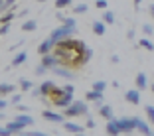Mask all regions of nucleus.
<instances>
[{
  "label": "nucleus",
  "mask_w": 154,
  "mask_h": 136,
  "mask_svg": "<svg viewBox=\"0 0 154 136\" xmlns=\"http://www.w3.org/2000/svg\"><path fill=\"white\" fill-rule=\"evenodd\" d=\"M75 136H85V134H83V132H79V134H75Z\"/></svg>",
  "instance_id": "54"
},
{
  "label": "nucleus",
  "mask_w": 154,
  "mask_h": 136,
  "mask_svg": "<svg viewBox=\"0 0 154 136\" xmlns=\"http://www.w3.org/2000/svg\"><path fill=\"white\" fill-rule=\"evenodd\" d=\"M0 118H2V113H0Z\"/></svg>",
  "instance_id": "57"
},
{
  "label": "nucleus",
  "mask_w": 154,
  "mask_h": 136,
  "mask_svg": "<svg viewBox=\"0 0 154 136\" xmlns=\"http://www.w3.org/2000/svg\"><path fill=\"white\" fill-rule=\"evenodd\" d=\"M71 103H73V95H69V93H65V95H61V97L51 101V104H54L55 109H65V107H69Z\"/></svg>",
  "instance_id": "6"
},
{
  "label": "nucleus",
  "mask_w": 154,
  "mask_h": 136,
  "mask_svg": "<svg viewBox=\"0 0 154 136\" xmlns=\"http://www.w3.org/2000/svg\"><path fill=\"white\" fill-rule=\"evenodd\" d=\"M48 71H50V69L45 67L44 63H38V65H36V75H40V77H42V75H45Z\"/></svg>",
  "instance_id": "33"
},
{
  "label": "nucleus",
  "mask_w": 154,
  "mask_h": 136,
  "mask_svg": "<svg viewBox=\"0 0 154 136\" xmlns=\"http://www.w3.org/2000/svg\"><path fill=\"white\" fill-rule=\"evenodd\" d=\"M127 38H128V40H134V30H128V32H127Z\"/></svg>",
  "instance_id": "47"
},
{
  "label": "nucleus",
  "mask_w": 154,
  "mask_h": 136,
  "mask_svg": "<svg viewBox=\"0 0 154 136\" xmlns=\"http://www.w3.org/2000/svg\"><path fill=\"white\" fill-rule=\"evenodd\" d=\"M132 2H134V6H136V10H138V6L142 4V0H132Z\"/></svg>",
  "instance_id": "51"
},
{
  "label": "nucleus",
  "mask_w": 154,
  "mask_h": 136,
  "mask_svg": "<svg viewBox=\"0 0 154 136\" xmlns=\"http://www.w3.org/2000/svg\"><path fill=\"white\" fill-rule=\"evenodd\" d=\"M38 2H48V0H38Z\"/></svg>",
  "instance_id": "56"
},
{
  "label": "nucleus",
  "mask_w": 154,
  "mask_h": 136,
  "mask_svg": "<svg viewBox=\"0 0 154 136\" xmlns=\"http://www.w3.org/2000/svg\"><path fill=\"white\" fill-rule=\"evenodd\" d=\"M16 0H4V12H8V8H14Z\"/></svg>",
  "instance_id": "38"
},
{
  "label": "nucleus",
  "mask_w": 154,
  "mask_h": 136,
  "mask_svg": "<svg viewBox=\"0 0 154 136\" xmlns=\"http://www.w3.org/2000/svg\"><path fill=\"white\" fill-rule=\"evenodd\" d=\"M103 22L107 24V26L115 24V14L111 12V10H103Z\"/></svg>",
  "instance_id": "28"
},
{
  "label": "nucleus",
  "mask_w": 154,
  "mask_h": 136,
  "mask_svg": "<svg viewBox=\"0 0 154 136\" xmlns=\"http://www.w3.org/2000/svg\"><path fill=\"white\" fill-rule=\"evenodd\" d=\"M105 32H107V24H105L103 20L93 22V34H95V36H105Z\"/></svg>",
  "instance_id": "18"
},
{
  "label": "nucleus",
  "mask_w": 154,
  "mask_h": 136,
  "mask_svg": "<svg viewBox=\"0 0 154 136\" xmlns=\"http://www.w3.org/2000/svg\"><path fill=\"white\" fill-rule=\"evenodd\" d=\"M75 32H77V28H67V26H63V24H61V26H57L55 30H51L50 38L55 41V44H57V41L65 40V38H71Z\"/></svg>",
  "instance_id": "2"
},
{
  "label": "nucleus",
  "mask_w": 154,
  "mask_h": 136,
  "mask_svg": "<svg viewBox=\"0 0 154 136\" xmlns=\"http://www.w3.org/2000/svg\"><path fill=\"white\" fill-rule=\"evenodd\" d=\"M61 24H63V26H67V28H77V22H75V18H65Z\"/></svg>",
  "instance_id": "35"
},
{
  "label": "nucleus",
  "mask_w": 154,
  "mask_h": 136,
  "mask_svg": "<svg viewBox=\"0 0 154 136\" xmlns=\"http://www.w3.org/2000/svg\"><path fill=\"white\" fill-rule=\"evenodd\" d=\"M26 59H28V53L26 51H20V53H16L14 59L10 61V67H20L22 63H26Z\"/></svg>",
  "instance_id": "16"
},
{
  "label": "nucleus",
  "mask_w": 154,
  "mask_h": 136,
  "mask_svg": "<svg viewBox=\"0 0 154 136\" xmlns=\"http://www.w3.org/2000/svg\"><path fill=\"white\" fill-rule=\"evenodd\" d=\"M0 136H14V134H12V132H10L6 126H0Z\"/></svg>",
  "instance_id": "41"
},
{
  "label": "nucleus",
  "mask_w": 154,
  "mask_h": 136,
  "mask_svg": "<svg viewBox=\"0 0 154 136\" xmlns=\"http://www.w3.org/2000/svg\"><path fill=\"white\" fill-rule=\"evenodd\" d=\"M20 101H22V95H20V93H12V95H10V104H18Z\"/></svg>",
  "instance_id": "34"
},
{
  "label": "nucleus",
  "mask_w": 154,
  "mask_h": 136,
  "mask_svg": "<svg viewBox=\"0 0 154 136\" xmlns=\"http://www.w3.org/2000/svg\"><path fill=\"white\" fill-rule=\"evenodd\" d=\"M136 45H138V47H142V50H146V51H150V53L154 51V44L150 41V38H148V36L142 38V40H138V44H136Z\"/></svg>",
  "instance_id": "21"
},
{
  "label": "nucleus",
  "mask_w": 154,
  "mask_h": 136,
  "mask_svg": "<svg viewBox=\"0 0 154 136\" xmlns=\"http://www.w3.org/2000/svg\"><path fill=\"white\" fill-rule=\"evenodd\" d=\"M119 61H121V59H119V55H111V63H115V65H117Z\"/></svg>",
  "instance_id": "46"
},
{
  "label": "nucleus",
  "mask_w": 154,
  "mask_h": 136,
  "mask_svg": "<svg viewBox=\"0 0 154 136\" xmlns=\"http://www.w3.org/2000/svg\"><path fill=\"white\" fill-rule=\"evenodd\" d=\"M134 83H136V89L138 91H146L150 87V83H148V77H146V73H136V79H134Z\"/></svg>",
  "instance_id": "13"
},
{
  "label": "nucleus",
  "mask_w": 154,
  "mask_h": 136,
  "mask_svg": "<svg viewBox=\"0 0 154 136\" xmlns=\"http://www.w3.org/2000/svg\"><path fill=\"white\" fill-rule=\"evenodd\" d=\"M14 136H28L26 132H20V134H14Z\"/></svg>",
  "instance_id": "53"
},
{
  "label": "nucleus",
  "mask_w": 154,
  "mask_h": 136,
  "mask_svg": "<svg viewBox=\"0 0 154 136\" xmlns=\"http://www.w3.org/2000/svg\"><path fill=\"white\" fill-rule=\"evenodd\" d=\"M148 136H154V130H152V132H150V134H148Z\"/></svg>",
  "instance_id": "55"
},
{
  "label": "nucleus",
  "mask_w": 154,
  "mask_h": 136,
  "mask_svg": "<svg viewBox=\"0 0 154 136\" xmlns=\"http://www.w3.org/2000/svg\"><path fill=\"white\" fill-rule=\"evenodd\" d=\"M6 128H8L12 134H20V132H24V126H22V124H18L16 120H10V122L6 124Z\"/></svg>",
  "instance_id": "22"
},
{
  "label": "nucleus",
  "mask_w": 154,
  "mask_h": 136,
  "mask_svg": "<svg viewBox=\"0 0 154 136\" xmlns=\"http://www.w3.org/2000/svg\"><path fill=\"white\" fill-rule=\"evenodd\" d=\"M55 18H57L59 22H63V20H65V16H63V14H61V12H57V14H55Z\"/></svg>",
  "instance_id": "48"
},
{
  "label": "nucleus",
  "mask_w": 154,
  "mask_h": 136,
  "mask_svg": "<svg viewBox=\"0 0 154 136\" xmlns=\"http://www.w3.org/2000/svg\"><path fill=\"white\" fill-rule=\"evenodd\" d=\"M97 109H99V114L105 118V120H111V118H115V114H113V107H111V104L97 103Z\"/></svg>",
  "instance_id": "12"
},
{
  "label": "nucleus",
  "mask_w": 154,
  "mask_h": 136,
  "mask_svg": "<svg viewBox=\"0 0 154 136\" xmlns=\"http://www.w3.org/2000/svg\"><path fill=\"white\" fill-rule=\"evenodd\" d=\"M91 57H93V50H91V47H85V51H83L81 53V61H79V65H85V63H89L91 61Z\"/></svg>",
  "instance_id": "23"
},
{
  "label": "nucleus",
  "mask_w": 154,
  "mask_h": 136,
  "mask_svg": "<svg viewBox=\"0 0 154 136\" xmlns=\"http://www.w3.org/2000/svg\"><path fill=\"white\" fill-rule=\"evenodd\" d=\"M32 95H34V97H42V93H40V89H34V91H32Z\"/></svg>",
  "instance_id": "49"
},
{
  "label": "nucleus",
  "mask_w": 154,
  "mask_h": 136,
  "mask_svg": "<svg viewBox=\"0 0 154 136\" xmlns=\"http://www.w3.org/2000/svg\"><path fill=\"white\" fill-rule=\"evenodd\" d=\"M42 116H44L45 120H50V122H57V124L65 120V114L55 113V110H44V113H42Z\"/></svg>",
  "instance_id": "8"
},
{
  "label": "nucleus",
  "mask_w": 154,
  "mask_h": 136,
  "mask_svg": "<svg viewBox=\"0 0 154 136\" xmlns=\"http://www.w3.org/2000/svg\"><path fill=\"white\" fill-rule=\"evenodd\" d=\"M148 12H150V16H152V20H154V4H150V8H148Z\"/></svg>",
  "instance_id": "50"
},
{
  "label": "nucleus",
  "mask_w": 154,
  "mask_h": 136,
  "mask_svg": "<svg viewBox=\"0 0 154 136\" xmlns=\"http://www.w3.org/2000/svg\"><path fill=\"white\" fill-rule=\"evenodd\" d=\"M36 28H38L36 20H26V22L22 24V32H34Z\"/></svg>",
  "instance_id": "27"
},
{
  "label": "nucleus",
  "mask_w": 154,
  "mask_h": 136,
  "mask_svg": "<svg viewBox=\"0 0 154 136\" xmlns=\"http://www.w3.org/2000/svg\"><path fill=\"white\" fill-rule=\"evenodd\" d=\"M63 114L67 118H75V116H87L89 114V104L85 101H73L69 107L63 109Z\"/></svg>",
  "instance_id": "1"
},
{
  "label": "nucleus",
  "mask_w": 154,
  "mask_h": 136,
  "mask_svg": "<svg viewBox=\"0 0 154 136\" xmlns=\"http://www.w3.org/2000/svg\"><path fill=\"white\" fill-rule=\"evenodd\" d=\"M85 128H89V130H91V128H95V120H93V118H91L89 114H87V122H85Z\"/></svg>",
  "instance_id": "39"
},
{
  "label": "nucleus",
  "mask_w": 154,
  "mask_h": 136,
  "mask_svg": "<svg viewBox=\"0 0 154 136\" xmlns=\"http://www.w3.org/2000/svg\"><path fill=\"white\" fill-rule=\"evenodd\" d=\"M51 71H54L57 77H63V79H67V81H73V79H75V73H73L67 65H57V67H54Z\"/></svg>",
  "instance_id": "5"
},
{
  "label": "nucleus",
  "mask_w": 154,
  "mask_h": 136,
  "mask_svg": "<svg viewBox=\"0 0 154 136\" xmlns=\"http://www.w3.org/2000/svg\"><path fill=\"white\" fill-rule=\"evenodd\" d=\"M105 130H107L109 136H121L122 132H121V126H119V118H111V120H107Z\"/></svg>",
  "instance_id": "7"
},
{
  "label": "nucleus",
  "mask_w": 154,
  "mask_h": 136,
  "mask_svg": "<svg viewBox=\"0 0 154 136\" xmlns=\"http://www.w3.org/2000/svg\"><path fill=\"white\" fill-rule=\"evenodd\" d=\"M150 91H152V93H154V81L150 83Z\"/></svg>",
  "instance_id": "52"
},
{
  "label": "nucleus",
  "mask_w": 154,
  "mask_h": 136,
  "mask_svg": "<svg viewBox=\"0 0 154 136\" xmlns=\"http://www.w3.org/2000/svg\"><path fill=\"white\" fill-rule=\"evenodd\" d=\"M54 87H55V83L48 79V81H44V83H42L40 87H38V89H40L42 97H50V93H51V89H54Z\"/></svg>",
  "instance_id": "17"
},
{
  "label": "nucleus",
  "mask_w": 154,
  "mask_h": 136,
  "mask_svg": "<svg viewBox=\"0 0 154 136\" xmlns=\"http://www.w3.org/2000/svg\"><path fill=\"white\" fill-rule=\"evenodd\" d=\"M61 95H65V89H63V87H54V89H51V93H50L51 101L57 99V97H61Z\"/></svg>",
  "instance_id": "30"
},
{
  "label": "nucleus",
  "mask_w": 154,
  "mask_h": 136,
  "mask_svg": "<svg viewBox=\"0 0 154 136\" xmlns=\"http://www.w3.org/2000/svg\"><path fill=\"white\" fill-rule=\"evenodd\" d=\"M16 107H18V109H20V113H28V107H26V104H16Z\"/></svg>",
  "instance_id": "45"
},
{
  "label": "nucleus",
  "mask_w": 154,
  "mask_h": 136,
  "mask_svg": "<svg viewBox=\"0 0 154 136\" xmlns=\"http://www.w3.org/2000/svg\"><path fill=\"white\" fill-rule=\"evenodd\" d=\"M144 113H146V118H148V122L154 124V107L152 104H146L144 107Z\"/></svg>",
  "instance_id": "31"
},
{
  "label": "nucleus",
  "mask_w": 154,
  "mask_h": 136,
  "mask_svg": "<svg viewBox=\"0 0 154 136\" xmlns=\"http://www.w3.org/2000/svg\"><path fill=\"white\" fill-rule=\"evenodd\" d=\"M91 89H93V91H97V93H105V89H107V81L99 79V81H95L93 85H91Z\"/></svg>",
  "instance_id": "26"
},
{
  "label": "nucleus",
  "mask_w": 154,
  "mask_h": 136,
  "mask_svg": "<svg viewBox=\"0 0 154 136\" xmlns=\"http://www.w3.org/2000/svg\"><path fill=\"white\" fill-rule=\"evenodd\" d=\"M63 89H65V93H69V95H73V93H75V87H73V85H65Z\"/></svg>",
  "instance_id": "42"
},
{
  "label": "nucleus",
  "mask_w": 154,
  "mask_h": 136,
  "mask_svg": "<svg viewBox=\"0 0 154 136\" xmlns=\"http://www.w3.org/2000/svg\"><path fill=\"white\" fill-rule=\"evenodd\" d=\"M142 32H144V36H152V34H154V28L150 26V24H144V26H142Z\"/></svg>",
  "instance_id": "37"
},
{
  "label": "nucleus",
  "mask_w": 154,
  "mask_h": 136,
  "mask_svg": "<svg viewBox=\"0 0 154 136\" xmlns=\"http://www.w3.org/2000/svg\"><path fill=\"white\" fill-rule=\"evenodd\" d=\"M134 126H136V132H140L142 136H148L150 132V126H148V122L146 120H142V118H138V116H134Z\"/></svg>",
  "instance_id": "11"
},
{
  "label": "nucleus",
  "mask_w": 154,
  "mask_h": 136,
  "mask_svg": "<svg viewBox=\"0 0 154 136\" xmlns=\"http://www.w3.org/2000/svg\"><path fill=\"white\" fill-rule=\"evenodd\" d=\"M125 101H127L128 104H138L140 103V91L138 89H128L127 93H125Z\"/></svg>",
  "instance_id": "10"
},
{
  "label": "nucleus",
  "mask_w": 154,
  "mask_h": 136,
  "mask_svg": "<svg viewBox=\"0 0 154 136\" xmlns=\"http://www.w3.org/2000/svg\"><path fill=\"white\" fill-rule=\"evenodd\" d=\"M87 10H89V6H87V4H77V6H73V14H85Z\"/></svg>",
  "instance_id": "32"
},
{
  "label": "nucleus",
  "mask_w": 154,
  "mask_h": 136,
  "mask_svg": "<svg viewBox=\"0 0 154 136\" xmlns=\"http://www.w3.org/2000/svg\"><path fill=\"white\" fill-rule=\"evenodd\" d=\"M95 6H97L99 10H107V8H109V2H107V0H97Z\"/></svg>",
  "instance_id": "36"
},
{
  "label": "nucleus",
  "mask_w": 154,
  "mask_h": 136,
  "mask_svg": "<svg viewBox=\"0 0 154 136\" xmlns=\"http://www.w3.org/2000/svg\"><path fill=\"white\" fill-rule=\"evenodd\" d=\"M14 91H16V85H12V83H0V97L12 95Z\"/></svg>",
  "instance_id": "20"
},
{
  "label": "nucleus",
  "mask_w": 154,
  "mask_h": 136,
  "mask_svg": "<svg viewBox=\"0 0 154 136\" xmlns=\"http://www.w3.org/2000/svg\"><path fill=\"white\" fill-rule=\"evenodd\" d=\"M55 47V41L51 40V38H48V40H44L40 45H38V53L40 55H45V53H51V50Z\"/></svg>",
  "instance_id": "9"
},
{
  "label": "nucleus",
  "mask_w": 154,
  "mask_h": 136,
  "mask_svg": "<svg viewBox=\"0 0 154 136\" xmlns=\"http://www.w3.org/2000/svg\"><path fill=\"white\" fill-rule=\"evenodd\" d=\"M63 128L65 132H69V134H79V132H83V126L77 122H71V120H65L63 122Z\"/></svg>",
  "instance_id": "15"
},
{
  "label": "nucleus",
  "mask_w": 154,
  "mask_h": 136,
  "mask_svg": "<svg viewBox=\"0 0 154 136\" xmlns=\"http://www.w3.org/2000/svg\"><path fill=\"white\" fill-rule=\"evenodd\" d=\"M73 4V0H55V10H65Z\"/></svg>",
  "instance_id": "29"
},
{
  "label": "nucleus",
  "mask_w": 154,
  "mask_h": 136,
  "mask_svg": "<svg viewBox=\"0 0 154 136\" xmlns=\"http://www.w3.org/2000/svg\"><path fill=\"white\" fill-rule=\"evenodd\" d=\"M16 18V12H12V10H8V12H4L2 16H0V24H10L12 20Z\"/></svg>",
  "instance_id": "25"
},
{
  "label": "nucleus",
  "mask_w": 154,
  "mask_h": 136,
  "mask_svg": "<svg viewBox=\"0 0 154 136\" xmlns=\"http://www.w3.org/2000/svg\"><path fill=\"white\" fill-rule=\"evenodd\" d=\"M8 30H10V24H2V26H0V36H6Z\"/></svg>",
  "instance_id": "40"
},
{
  "label": "nucleus",
  "mask_w": 154,
  "mask_h": 136,
  "mask_svg": "<svg viewBox=\"0 0 154 136\" xmlns=\"http://www.w3.org/2000/svg\"><path fill=\"white\" fill-rule=\"evenodd\" d=\"M14 120H16V122H18V124H22L24 128H26V126H32V124L36 122V120H34V118L30 116V114H28V113H22V114H18V116L14 118Z\"/></svg>",
  "instance_id": "14"
},
{
  "label": "nucleus",
  "mask_w": 154,
  "mask_h": 136,
  "mask_svg": "<svg viewBox=\"0 0 154 136\" xmlns=\"http://www.w3.org/2000/svg\"><path fill=\"white\" fill-rule=\"evenodd\" d=\"M18 85H20V89H22L24 93H26V91H30V89H34V83L30 81V79H26V77H20Z\"/></svg>",
  "instance_id": "24"
},
{
  "label": "nucleus",
  "mask_w": 154,
  "mask_h": 136,
  "mask_svg": "<svg viewBox=\"0 0 154 136\" xmlns=\"http://www.w3.org/2000/svg\"><path fill=\"white\" fill-rule=\"evenodd\" d=\"M8 104H10L8 101H4V99H0V113H2V110H4L6 107H8Z\"/></svg>",
  "instance_id": "43"
},
{
  "label": "nucleus",
  "mask_w": 154,
  "mask_h": 136,
  "mask_svg": "<svg viewBox=\"0 0 154 136\" xmlns=\"http://www.w3.org/2000/svg\"><path fill=\"white\" fill-rule=\"evenodd\" d=\"M85 101H93V103H103V93H97V91H87L85 93Z\"/></svg>",
  "instance_id": "19"
},
{
  "label": "nucleus",
  "mask_w": 154,
  "mask_h": 136,
  "mask_svg": "<svg viewBox=\"0 0 154 136\" xmlns=\"http://www.w3.org/2000/svg\"><path fill=\"white\" fill-rule=\"evenodd\" d=\"M119 126H121L122 134H132L136 130L134 126V116H121L119 118Z\"/></svg>",
  "instance_id": "3"
},
{
  "label": "nucleus",
  "mask_w": 154,
  "mask_h": 136,
  "mask_svg": "<svg viewBox=\"0 0 154 136\" xmlns=\"http://www.w3.org/2000/svg\"><path fill=\"white\" fill-rule=\"evenodd\" d=\"M26 132V130H24ZM28 136H48V134H44V132H26Z\"/></svg>",
  "instance_id": "44"
},
{
  "label": "nucleus",
  "mask_w": 154,
  "mask_h": 136,
  "mask_svg": "<svg viewBox=\"0 0 154 136\" xmlns=\"http://www.w3.org/2000/svg\"><path fill=\"white\" fill-rule=\"evenodd\" d=\"M42 63L50 69V71L54 67H57V65H63V63H61V59H59L55 53H45V55H42Z\"/></svg>",
  "instance_id": "4"
}]
</instances>
